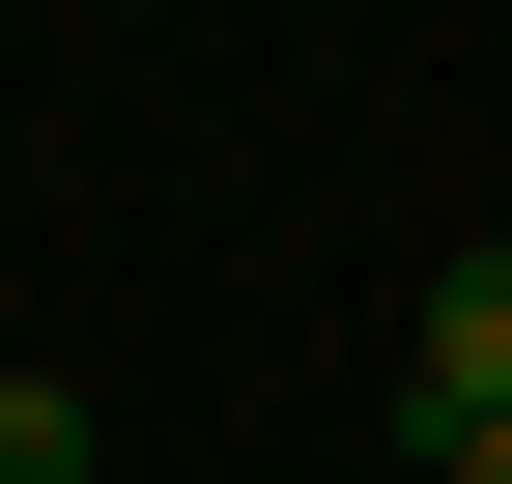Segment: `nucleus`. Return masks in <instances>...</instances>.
Listing matches in <instances>:
<instances>
[{
    "mask_svg": "<svg viewBox=\"0 0 512 484\" xmlns=\"http://www.w3.org/2000/svg\"><path fill=\"white\" fill-rule=\"evenodd\" d=\"M484 428H512V257H456L399 342V456H484Z\"/></svg>",
    "mask_w": 512,
    "mask_h": 484,
    "instance_id": "obj_1",
    "label": "nucleus"
},
{
    "mask_svg": "<svg viewBox=\"0 0 512 484\" xmlns=\"http://www.w3.org/2000/svg\"><path fill=\"white\" fill-rule=\"evenodd\" d=\"M0 484H86V399L57 371H0Z\"/></svg>",
    "mask_w": 512,
    "mask_h": 484,
    "instance_id": "obj_2",
    "label": "nucleus"
},
{
    "mask_svg": "<svg viewBox=\"0 0 512 484\" xmlns=\"http://www.w3.org/2000/svg\"><path fill=\"white\" fill-rule=\"evenodd\" d=\"M427 484H512V428H484V456H427Z\"/></svg>",
    "mask_w": 512,
    "mask_h": 484,
    "instance_id": "obj_3",
    "label": "nucleus"
}]
</instances>
